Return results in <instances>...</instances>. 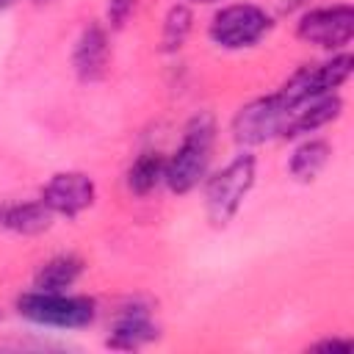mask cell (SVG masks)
I'll return each instance as SVG.
<instances>
[{
    "label": "cell",
    "instance_id": "12",
    "mask_svg": "<svg viewBox=\"0 0 354 354\" xmlns=\"http://www.w3.org/2000/svg\"><path fill=\"white\" fill-rule=\"evenodd\" d=\"M53 227V210L41 202H0V230L14 235H41Z\"/></svg>",
    "mask_w": 354,
    "mask_h": 354
},
{
    "label": "cell",
    "instance_id": "18",
    "mask_svg": "<svg viewBox=\"0 0 354 354\" xmlns=\"http://www.w3.org/2000/svg\"><path fill=\"white\" fill-rule=\"evenodd\" d=\"M354 343L351 340H346V337H326V340H318V343H313L310 348H351Z\"/></svg>",
    "mask_w": 354,
    "mask_h": 354
},
{
    "label": "cell",
    "instance_id": "16",
    "mask_svg": "<svg viewBox=\"0 0 354 354\" xmlns=\"http://www.w3.org/2000/svg\"><path fill=\"white\" fill-rule=\"evenodd\" d=\"M194 28V14L185 3H174L169 11H166V19H163V30H160V50L163 53H177L188 33Z\"/></svg>",
    "mask_w": 354,
    "mask_h": 354
},
{
    "label": "cell",
    "instance_id": "20",
    "mask_svg": "<svg viewBox=\"0 0 354 354\" xmlns=\"http://www.w3.org/2000/svg\"><path fill=\"white\" fill-rule=\"evenodd\" d=\"M194 3H218V0H194Z\"/></svg>",
    "mask_w": 354,
    "mask_h": 354
},
{
    "label": "cell",
    "instance_id": "21",
    "mask_svg": "<svg viewBox=\"0 0 354 354\" xmlns=\"http://www.w3.org/2000/svg\"><path fill=\"white\" fill-rule=\"evenodd\" d=\"M0 321H3V310H0Z\"/></svg>",
    "mask_w": 354,
    "mask_h": 354
},
{
    "label": "cell",
    "instance_id": "13",
    "mask_svg": "<svg viewBox=\"0 0 354 354\" xmlns=\"http://www.w3.org/2000/svg\"><path fill=\"white\" fill-rule=\"evenodd\" d=\"M83 268H86V263H83L77 254H72V252L55 254V257L44 260V263L36 268V274H33V288H39V290H69V288L80 279Z\"/></svg>",
    "mask_w": 354,
    "mask_h": 354
},
{
    "label": "cell",
    "instance_id": "5",
    "mask_svg": "<svg viewBox=\"0 0 354 354\" xmlns=\"http://www.w3.org/2000/svg\"><path fill=\"white\" fill-rule=\"evenodd\" d=\"M274 28V17L257 3H230L207 25V39L221 50H249Z\"/></svg>",
    "mask_w": 354,
    "mask_h": 354
},
{
    "label": "cell",
    "instance_id": "19",
    "mask_svg": "<svg viewBox=\"0 0 354 354\" xmlns=\"http://www.w3.org/2000/svg\"><path fill=\"white\" fill-rule=\"evenodd\" d=\"M17 0H0V11H6V8H11Z\"/></svg>",
    "mask_w": 354,
    "mask_h": 354
},
{
    "label": "cell",
    "instance_id": "17",
    "mask_svg": "<svg viewBox=\"0 0 354 354\" xmlns=\"http://www.w3.org/2000/svg\"><path fill=\"white\" fill-rule=\"evenodd\" d=\"M136 3L138 0H105V22H108V28L111 30H122L133 17Z\"/></svg>",
    "mask_w": 354,
    "mask_h": 354
},
{
    "label": "cell",
    "instance_id": "14",
    "mask_svg": "<svg viewBox=\"0 0 354 354\" xmlns=\"http://www.w3.org/2000/svg\"><path fill=\"white\" fill-rule=\"evenodd\" d=\"M329 158H332L329 141H324V138H304L293 149V155L288 160V171H290V177L296 183H313L326 169Z\"/></svg>",
    "mask_w": 354,
    "mask_h": 354
},
{
    "label": "cell",
    "instance_id": "2",
    "mask_svg": "<svg viewBox=\"0 0 354 354\" xmlns=\"http://www.w3.org/2000/svg\"><path fill=\"white\" fill-rule=\"evenodd\" d=\"M257 160L252 152H238L224 169L205 177V216L210 227L224 230L254 188Z\"/></svg>",
    "mask_w": 354,
    "mask_h": 354
},
{
    "label": "cell",
    "instance_id": "11",
    "mask_svg": "<svg viewBox=\"0 0 354 354\" xmlns=\"http://www.w3.org/2000/svg\"><path fill=\"white\" fill-rule=\"evenodd\" d=\"M340 113H343V97H340L337 91L324 94V97H315V100L299 105V108L288 116V122H285L279 138H301V136H310V133H315V130L332 124Z\"/></svg>",
    "mask_w": 354,
    "mask_h": 354
},
{
    "label": "cell",
    "instance_id": "15",
    "mask_svg": "<svg viewBox=\"0 0 354 354\" xmlns=\"http://www.w3.org/2000/svg\"><path fill=\"white\" fill-rule=\"evenodd\" d=\"M163 171H166V155L147 149L141 152L130 169H127V188L136 196H149L160 183H163Z\"/></svg>",
    "mask_w": 354,
    "mask_h": 354
},
{
    "label": "cell",
    "instance_id": "8",
    "mask_svg": "<svg viewBox=\"0 0 354 354\" xmlns=\"http://www.w3.org/2000/svg\"><path fill=\"white\" fill-rule=\"evenodd\" d=\"M39 199L53 210V216L75 218L94 205L97 185L86 171H58L41 185Z\"/></svg>",
    "mask_w": 354,
    "mask_h": 354
},
{
    "label": "cell",
    "instance_id": "22",
    "mask_svg": "<svg viewBox=\"0 0 354 354\" xmlns=\"http://www.w3.org/2000/svg\"><path fill=\"white\" fill-rule=\"evenodd\" d=\"M39 3H47V0H39Z\"/></svg>",
    "mask_w": 354,
    "mask_h": 354
},
{
    "label": "cell",
    "instance_id": "10",
    "mask_svg": "<svg viewBox=\"0 0 354 354\" xmlns=\"http://www.w3.org/2000/svg\"><path fill=\"white\" fill-rule=\"evenodd\" d=\"M108 61H111V41H108V30L100 22H91L80 30L75 47H72V66L75 75L83 83H94L102 80L108 72Z\"/></svg>",
    "mask_w": 354,
    "mask_h": 354
},
{
    "label": "cell",
    "instance_id": "9",
    "mask_svg": "<svg viewBox=\"0 0 354 354\" xmlns=\"http://www.w3.org/2000/svg\"><path fill=\"white\" fill-rule=\"evenodd\" d=\"M158 337H160V326L155 324V315H152L149 304L130 301L113 315V324L108 329L105 346L122 348V351H136V348H141L147 343H155Z\"/></svg>",
    "mask_w": 354,
    "mask_h": 354
},
{
    "label": "cell",
    "instance_id": "4",
    "mask_svg": "<svg viewBox=\"0 0 354 354\" xmlns=\"http://www.w3.org/2000/svg\"><path fill=\"white\" fill-rule=\"evenodd\" d=\"M351 69H354L351 53H337L329 61L299 66L274 94L279 97V102L285 105V111L290 116L299 105H304V102H310L315 97H324V94L337 91L351 77Z\"/></svg>",
    "mask_w": 354,
    "mask_h": 354
},
{
    "label": "cell",
    "instance_id": "7",
    "mask_svg": "<svg viewBox=\"0 0 354 354\" xmlns=\"http://www.w3.org/2000/svg\"><path fill=\"white\" fill-rule=\"evenodd\" d=\"M285 122H288V111L279 102V97L271 91L238 108V113L232 116V138L241 147H260L271 138H279Z\"/></svg>",
    "mask_w": 354,
    "mask_h": 354
},
{
    "label": "cell",
    "instance_id": "3",
    "mask_svg": "<svg viewBox=\"0 0 354 354\" xmlns=\"http://www.w3.org/2000/svg\"><path fill=\"white\" fill-rule=\"evenodd\" d=\"M17 313L36 324L53 329H86L97 318V301L91 296H75L66 290H25L17 296Z\"/></svg>",
    "mask_w": 354,
    "mask_h": 354
},
{
    "label": "cell",
    "instance_id": "1",
    "mask_svg": "<svg viewBox=\"0 0 354 354\" xmlns=\"http://www.w3.org/2000/svg\"><path fill=\"white\" fill-rule=\"evenodd\" d=\"M213 147H216V122L207 111H202L191 116V122L183 130V141L166 158L163 185L177 196L191 194L210 174Z\"/></svg>",
    "mask_w": 354,
    "mask_h": 354
},
{
    "label": "cell",
    "instance_id": "6",
    "mask_svg": "<svg viewBox=\"0 0 354 354\" xmlns=\"http://www.w3.org/2000/svg\"><path fill=\"white\" fill-rule=\"evenodd\" d=\"M296 36L321 50H343L354 36V8L348 3L310 8L296 22Z\"/></svg>",
    "mask_w": 354,
    "mask_h": 354
}]
</instances>
